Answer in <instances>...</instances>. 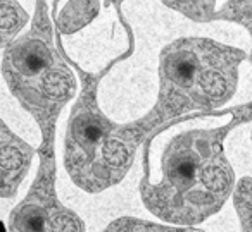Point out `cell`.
Masks as SVG:
<instances>
[{"label": "cell", "instance_id": "1", "mask_svg": "<svg viewBox=\"0 0 252 232\" xmlns=\"http://www.w3.org/2000/svg\"><path fill=\"white\" fill-rule=\"evenodd\" d=\"M231 182L218 131H187L176 136L162 155L161 179L149 186L147 201L171 222L200 220L213 211Z\"/></svg>", "mask_w": 252, "mask_h": 232}, {"label": "cell", "instance_id": "10", "mask_svg": "<svg viewBox=\"0 0 252 232\" xmlns=\"http://www.w3.org/2000/svg\"><path fill=\"white\" fill-rule=\"evenodd\" d=\"M112 2H121V0H112Z\"/></svg>", "mask_w": 252, "mask_h": 232}, {"label": "cell", "instance_id": "6", "mask_svg": "<svg viewBox=\"0 0 252 232\" xmlns=\"http://www.w3.org/2000/svg\"><path fill=\"white\" fill-rule=\"evenodd\" d=\"M25 146L0 126V189L12 186L26 165Z\"/></svg>", "mask_w": 252, "mask_h": 232}, {"label": "cell", "instance_id": "2", "mask_svg": "<svg viewBox=\"0 0 252 232\" xmlns=\"http://www.w3.org/2000/svg\"><path fill=\"white\" fill-rule=\"evenodd\" d=\"M240 57L207 40H183L162 57V100L171 112L204 108L233 91Z\"/></svg>", "mask_w": 252, "mask_h": 232}, {"label": "cell", "instance_id": "9", "mask_svg": "<svg viewBox=\"0 0 252 232\" xmlns=\"http://www.w3.org/2000/svg\"><path fill=\"white\" fill-rule=\"evenodd\" d=\"M164 4H168L169 7L176 9V11L183 12L185 16L192 19H209L213 16V9L216 0H162Z\"/></svg>", "mask_w": 252, "mask_h": 232}, {"label": "cell", "instance_id": "7", "mask_svg": "<svg viewBox=\"0 0 252 232\" xmlns=\"http://www.w3.org/2000/svg\"><path fill=\"white\" fill-rule=\"evenodd\" d=\"M97 12V0H69V4L61 11L57 23L64 33H73L87 25Z\"/></svg>", "mask_w": 252, "mask_h": 232}, {"label": "cell", "instance_id": "4", "mask_svg": "<svg viewBox=\"0 0 252 232\" xmlns=\"http://www.w3.org/2000/svg\"><path fill=\"white\" fill-rule=\"evenodd\" d=\"M4 73L16 97L45 121L69 97L74 84L59 53L40 35H30L9 47Z\"/></svg>", "mask_w": 252, "mask_h": 232}, {"label": "cell", "instance_id": "5", "mask_svg": "<svg viewBox=\"0 0 252 232\" xmlns=\"http://www.w3.org/2000/svg\"><path fill=\"white\" fill-rule=\"evenodd\" d=\"M14 232H81V225L69 211L40 194L26 201L12 218Z\"/></svg>", "mask_w": 252, "mask_h": 232}, {"label": "cell", "instance_id": "8", "mask_svg": "<svg viewBox=\"0 0 252 232\" xmlns=\"http://www.w3.org/2000/svg\"><path fill=\"white\" fill-rule=\"evenodd\" d=\"M25 21L26 12L18 0H0V45L11 40Z\"/></svg>", "mask_w": 252, "mask_h": 232}, {"label": "cell", "instance_id": "3", "mask_svg": "<svg viewBox=\"0 0 252 232\" xmlns=\"http://www.w3.org/2000/svg\"><path fill=\"white\" fill-rule=\"evenodd\" d=\"M137 139L130 131L105 121L85 102L71 119L67 134V165L80 186L102 189L119 180L133 155Z\"/></svg>", "mask_w": 252, "mask_h": 232}]
</instances>
